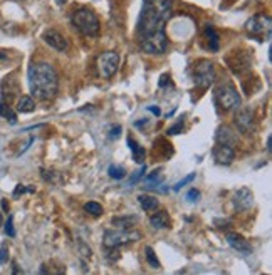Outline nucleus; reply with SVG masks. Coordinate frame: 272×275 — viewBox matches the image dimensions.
Masks as SVG:
<instances>
[{
  "mask_svg": "<svg viewBox=\"0 0 272 275\" xmlns=\"http://www.w3.org/2000/svg\"><path fill=\"white\" fill-rule=\"evenodd\" d=\"M150 223H151V227L156 228V230L168 228L170 227V216H168V213H166L165 210L153 213L151 218H150Z\"/></svg>",
  "mask_w": 272,
  "mask_h": 275,
  "instance_id": "16",
  "label": "nucleus"
},
{
  "mask_svg": "<svg viewBox=\"0 0 272 275\" xmlns=\"http://www.w3.org/2000/svg\"><path fill=\"white\" fill-rule=\"evenodd\" d=\"M138 200H140V205L143 207L145 212H156L158 207H160V203H158V200L155 198V196L140 195L138 196Z\"/></svg>",
  "mask_w": 272,
  "mask_h": 275,
  "instance_id": "18",
  "label": "nucleus"
},
{
  "mask_svg": "<svg viewBox=\"0 0 272 275\" xmlns=\"http://www.w3.org/2000/svg\"><path fill=\"white\" fill-rule=\"evenodd\" d=\"M19 83L17 79H14V77H5L2 83V96L5 97L7 101H12V97L17 96L19 94Z\"/></svg>",
  "mask_w": 272,
  "mask_h": 275,
  "instance_id": "14",
  "label": "nucleus"
},
{
  "mask_svg": "<svg viewBox=\"0 0 272 275\" xmlns=\"http://www.w3.org/2000/svg\"><path fill=\"white\" fill-rule=\"evenodd\" d=\"M5 233L9 237H15V230H14V216H9L5 223Z\"/></svg>",
  "mask_w": 272,
  "mask_h": 275,
  "instance_id": "28",
  "label": "nucleus"
},
{
  "mask_svg": "<svg viewBox=\"0 0 272 275\" xmlns=\"http://www.w3.org/2000/svg\"><path fill=\"white\" fill-rule=\"evenodd\" d=\"M108 173H109V176H111L113 180H123L124 176H126V170H124L123 166L111 165L108 168Z\"/></svg>",
  "mask_w": 272,
  "mask_h": 275,
  "instance_id": "23",
  "label": "nucleus"
},
{
  "mask_svg": "<svg viewBox=\"0 0 272 275\" xmlns=\"http://www.w3.org/2000/svg\"><path fill=\"white\" fill-rule=\"evenodd\" d=\"M198 198H200V193H198V190H195V188L186 193V200L188 202H197Z\"/></svg>",
  "mask_w": 272,
  "mask_h": 275,
  "instance_id": "31",
  "label": "nucleus"
},
{
  "mask_svg": "<svg viewBox=\"0 0 272 275\" xmlns=\"http://www.w3.org/2000/svg\"><path fill=\"white\" fill-rule=\"evenodd\" d=\"M146 122H148V120H146V118H143V121H136V126L140 128V126H145Z\"/></svg>",
  "mask_w": 272,
  "mask_h": 275,
  "instance_id": "35",
  "label": "nucleus"
},
{
  "mask_svg": "<svg viewBox=\"0 0 272 275\" xmlns=\"http://www.w3.org/2000/svg\"><path fill=\"white\" fill-rule=\"evenodd\" d=\"M2 208H3V210H9V205H7L5 200H2Z\"/></svg>",
  "mask_w": 272,
  "mask_h": 275,
  "instance_id": "36",
  "label": "nucleus"
},
{
  "mask_svg": "<svg viewBox=\"0 0 272 275\" xmlns=\"http://www.w3.org/2000/svg\"><path fill=\"white\" fill-rule=\"evenodd\" d=\"M227 242H229L230 247L237 250L239 253H242V255H250L252 253L250 244L242 235H239V233H227Z\"/></svg>",
  "mask_w": 272,
  "mask_h": 275,
  "instance_id": "13",
  "label": "nucleus"
},
{
  "mask_svg": "<svg viewBox=\"0 0 272 275\" xmlns=\"http://www.w3.org/2000/svg\"><path fill=\"white\" fill-rule=\"evenodd\" d=\"M181 131H183V121H178L175 126H172V128H168V136H175V134H180Z\"/></svg>",
  "mask_w": 272,
  "mask_h": 275,
  "instance_id": "27",
  "label": "nucleus"
},
{
  "mask_svg": "<svg viewBox=\"0 0 272 275\" xmlns=\"http://www.w3.org/2000/svg\"><path fill=\"white\" fill-rule=\"evenodd\" d=\"M0 116L5 118V120L9 121L10 124H15V122H17V114H15L14 111L9 108V104H7L5 101H2V99H0Z\"/></svg>",
  "mask_w": 272,
  "mask_h": 275,
  "instance_id": "20",
  "label": "nucleus"
},
{
  "mask_svg": "<svg viewBox=\"0 0 272 275\" xmlns=\"http://www.w3.org/2000/svg\"><path fill=\"white\" fill-rule=\"evenodd\" d=\"M84 212L91 213L92 216H99L101 213H103V207H101L99 203H96V202H89V203L84 205Z\"/></svg>",
  "mask_w": 272,
  "mask_h": 275,
  "instance_id": "24",
  "label": "nucleus"
},
{
  "mask_svg": "<svg viewBox=\"0 0 272 275\" xmlns=\"http://www.w3.org/2000/svg\"><path fill=\"white\" fill-rule=\"evenodd\" d=\"M35 109V102L30 96H22L17 102V111L19 113H32Z\"/></svg>",
  "mask_w": 272,
  "mask_h": 275,
  "instance_id": "19",
  "label": "nucleus"
},
{
  "mask_svg": "<svg viewBox=\"0 0 272 275\" xmlns=\"http://www.w3.org/2000/svg\"><path fill=\"white\" fill-rule=\"evenodd\" d=\"M71 20H72V26L84 35H97V32H99V19H97L94 12L89 9L74 10Z\"/></svg>",
  "mask_w": 272,
  "mask_h": 275,
  "instance_id": "3",
  "label": "nucleus"
},
{
  "mask_svg": "<svg viewBox=\"0 0 272 275\" xmlns=\"http://www.w3.org/2000/svg\"><path fill=\"white\" fill-rule=\"evenodd\" d=\"M213 159L217 161V165H224V166L232 165V161L235 159L234 148L218 143V145L213 148Z\"/></svg>",
  "mask_w": 272,
  "mask_h": 275,
  "instance_id": "11",
  "label": "nucleus"
},
{
  "mask_svg": "<svg viewBox=\"0 0 272 275\" xmlns=\"http://www.w3.org/2000/svg\"><path fill=\"white\" fill-rule=\"evenodd\" d=\"M7 260H9V248H7V245H2V248H0V265H3Z\"/></svg>",
  "mask_w": 272,
  "mask_h": 275,
  "instance_id": "29",
  "label": "nucleus"
},
{
  "mask_svg": "<svg viewBox=\"0 0 272 275\" xmlns=\"http://www.w3.org/2000/svg\"><path fill=\"white\" fill-rule=\"evenodd\" d=\"M172 0H143L136 32L146 54H163L168 47L165 26L172 17Z\"/></svg>",
  "mask_w": 272,
  "mask_h": 275,
  "instance_id": "1",
  "label": "nucleus"
},
{
  "mask_svg": "<svg viewBox=\"0 0 272 275\" xmlns=\"http://www.w3.org/2000/svg\"><path fill=\"white\" fill-rule=\"evenodd\" d=\"M267 151H271V136L267 138Z\"/></svg>",
  "mask_w": 272,
  "mask_h": 275,
  "instance_id": "38",
  "label": "nucleus"
},
{
  "mask_svg": "<svg viewBox=\"0 0 272 275\" xmlns=\"http://www.w3.org/2000/svg\"><path fill=\"white\" fill-rule=\"evenodd\" d=\"M192 76H193V83L197 88L200 89H207L213 84L215 81V67L210 61L202 59L198 62L193 64L192 69Z\"/></svg>",
  "mask_w": 272,
  "mask_h": 275,
  "instance_id": "5",
  "label": "nucleus"
},
{
  "mask_svg": "<svg viewBox=\"0 0 272 275\" xmlns=\"http://www.w3.org/2000/svg\"><path fill=\"white\" fill-rule=\"evenodd\" d=\"M146 109H148L150 113L155 114V116H160V114H161V109L158 108V106H148V108H146Z\"/></svg>",
  "mask_w": 272,
  "mask_h": 275,
  "instance_id": "34",
  "label": "nucleus"
},
{
  "mask_svg": "<svg viewBox=\"0 0 272 275\" xmlns=\"http://www.w3.org/2000/svg\"><path fill=\"white\" fill-rule=\"evenodd\" d=\"M145 253H146V260H148V264L153 267V269H160V262H158V258L155 255V252H153L151 247H146L145 248Z\"/></svg>",
  "mask_w": 272,
  "mask_h": 275,
  "instance_id": "25",
  "label": "nucleus"
},
{
  "mask_svg": "<svg viewBox=\"0 0 272 275\" xmlns=\"http://www.w3.org/2000/svg\"><path fill=\"white\" fill-rule=\"evenodd\" d=\"M145 171H146V166L143 165V168H141L140 171H136V173L131 176V180H129V183H136L140 178H143V176H145Z\"/></svg>",
  "mask_w": 272,
  "mask_h": 275,
  "instance_id": "32",
  "label": "nucleus"
},
{
  "mask_svg": "<svg viewBox=\"0 0 272 275\" xmlns=\"http://www.w3.org/2000/svg\"><path fill=\"white\" fill-rule=\"evenodd\" d=\"M26 191H34V188H27V186H24V184H17V188L14 190V196L17 198L19 195H22V193H26Z\"/></svg>",
  "mask_w": 272,
  "mask_h": 275,
  "instance_id": "30",
  "label": "nucleus"
},
{
  "mask_svg": "<svg viewBox=\"0 0 272 275\" xmlns=\"http://www.w3.org/2000/svg\"><path fill=\"white\" fill-rule=\"evenodd\" d=\"M29 88L35 99L51 101L56 97L59 89V77L56 69L47 62H34L27 72Z\"/></svg>",
  "mask_w": 272,
  "mask_h": 275,
  "instance_id": "2",
  "label": "nucleus"
},
{
  "mask_svg": "<svg viewBox=\"0 0 272 275\" xmlns=\"http://www.w3.org/2000/svg\"><path fill=\"white\" fill-rule=\"evenodd\" d=\"M205 35L209 37V44H210V49L212 51H218V44H220V37H218V34L215 32L213 27H207L205 29Z\"/></svg>",
  "mask_w": 272,
  "mask_h": 275,
  "instance_id": "22",
  "label": "nucleus"
},
{
  "mask_svg": "<svg viewBox=\"0 0 272 275\" xmlns=\"http://www.w3.org/2000/svg\"><path fill=\"white\" fill-rule=\"evenodd\" d=\"M0 227H2V215H0Z\"/></svg>",
  "mask_w": 272,
  "mask_h": 275,
  "instance_id": "39",
  "label": "nucleus"
},
{
  "mask_svg": "<svg viewBox=\"0 0 272 275\" xmlns=\"http://www.w3.org/2000/svg\"><path fill=\"white\" fill-rule=\"evenodd\" d=\"M118 64H120V56L118 52L108 51L103 52L99 57H97V71H99V76L103 79H109V77L115 76Z\"/></svg>",
  "mask_w": 272,
  "mask_h": 275,
  "instance_id": "8",
  "label": "nucleus"
},
{
  "mask_svg": "<svg viewBox=\"0 0 272 275\" xmlns=\"http://www.w3.org/2000/svg\"><path fill=\"white\" fill-rule=\"evenodd\" d=\"M254 205V193L249 188H239L234 195V207L237 212H247Z\"/></svg>",
  "mask_w": 272,
  "mask_h": 275,
  "instance_id": "10",
  "label": "nucleus"
},
{
  "mask_svg": "<svg viewBox=\"0 0 272 275\" xmlns=\"http://www.w3.org/2000/svg\"><path fill=\"white\" fill-rule=\"evenodd\" d=\"M42 37H44V42L49 44V46H51L52 49H56V51H59V52L67 51L69 44H67L66 37H64L62 34H59L58 31H54V29H51V31H46Z\"/></svg>",
  "mask_w": 272,
  "mask_h": 275,
  "instance_id": "12",
  "label": "nucleus"
},
{
  "mask_svg": "<svg viewBox=\"0 0 272 275\" xmlns=\"http://www.w3.org/2000/svg\"><path fill=\"white\" fill-rule=\"evenodd\" d=\"M56 3H58V5H64V3H66V0H56Z\"/></svg>",
  "mask_w": 272,
  "mask_h": 275,
  "instance_id": "37",
  "label": "nucleus"
},
{
  "mask_svg": "<svg viewBox=\"0 0 272 275\" xmlns=\"http://www.w3.org/2000/svg\"><path fill=\"white\" fill-rule=\"evenodd\" d=\"M235 126L237 129L243 134H250L255 128V120H254V111L250 108H242L235 114Z\"/></svg>",
  "mask_w": 272,
  "mask_h": 275,
  "instance_id": "9",
  "label": "nucleus"
},
{
  "mask_svg": "<svg viewBox=\"0 0 272 275\" xmlns=\"http://www.w3.org/2000/svg\"><path fill=\"white\" fill-rule=\"evenodd\" d=\"M271 27H272V22L267 14L254 15V17H250L245 24L247 32L254 37H259V40H261V37H264V35L271 37Z\"/></svg>",
  "mask_w": 272,
  "mask_h": 275,
  "instance_id": "7",
  "label": "nucleus"
},
{
  "mask_svg": "<svg viewBox=\"0 0 272 275\" xmlns=\"http://www.w3.org/2000/svg\"><path fill=\"white\" fill-rule=\"evenodd\" d=\"M215 102L222 111H232L241 106V96L232 84H222L215 89Z\"/></svg>",
  "mask_w": 272,
  "mask_h": 275,
  "instance_id": "4",
  "label": "nucleus"
},
{
  "mask_svg": "<svg viewBox=\"0 0 272 275\" xmlns=\"http://www.w3.org/2000/svg\"><path fill=\"white\" fill-rule=\"evenodd\" d=\"M128 146H129V150H131V153H133V159H135L136 163H140V165H143V159H145V154H146L145 148L138 145V143L133 138H128Z\"/></svg>",
  "mask_w": 272,
  "mask_h": 275,
  "instance_id": "17",
  "label": "nucleus"
},
{
  "mask_svg": "<svg viewBox=\"0 0 272 275\" xmlns=\"http://www.w3.org/2000/svg\"><path fill=\"white\" fill-rule=\"evenodd\" d=\"M217 141L220 143V145L234 146L235 143H237V138H235V134L232 133V129L230 128H227V126H220V128L217 129Z\"/></svg>",
  "mask_w": 272,
  "mask_h": 275,
  "instance_id": "15",
  "label": "nucleus"
},
{
  "mask_svg": "<svg viewBox=\"0 0 272 275\" xmlns=\"http://www.w3.org/2000/svg\"><path fill=\"white\" fill-rule=\"evenodd\" d=\"M193 180H195V173H190L188 176H186V178H183L181 182H178V183L175 184V186H173V190H175V191H180L181 188L185 186V184H188L190 182H193Z\"/></svg>",
  "mask_w": 272,
  "mask_h": 275,
  "instance_id": "26",
  "label": "nucleus"
},
{
  "mask_svg": "<svg viewBox=\"0 0 272 275\" xmlns=\"http://www.w3.org/2000/svg\"><path fill=\"white\" fill-rule=\"evenodd\" d=\"M120 136H121V126H113L111 133H109V138H111V139H118Z\"/></svg>",
  "mask_w": 272,
  "mask_h": 275,
  "instance_id": "33",
  "label": "nucleus"
},
{
  "mask_svg": "<svg viewBox=\"0 0 272 275\" xmlns=\"http://www.w3.org/2000/svg\"><path fill=\"white\" fill-rule=\"evenodd\" d=\"M140 239V233L138 232H129V230H106L103 237V245L109 250H118L121 245L129 244V242H135Z\"/></svg>",
  "mask_w": 272,
  "mask_h": 275,
  "instance_id": "6",
  "label": "nucleus"
},
{
  "mask_svg": "<svg viewBox=\"0 0 272 275\" xmlns=\"http://www.w3.org/2000/svg\"><path fill=\"white\" fill-rule=\"evenodd\" d=\"M136 221H138L136 216H118V218L115 216V218H113V225H116V227H120L123 230H128V228H131Z\"/></svg>",
  "mask_w": 272,
  "mask_h": 275,
  "instance_id": "21",
  "label": "nucleus"
}]
</instances>
